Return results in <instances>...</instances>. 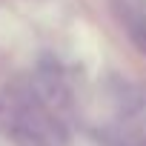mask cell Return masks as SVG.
<instances>
[{"label": "cell", "mask_w": 146, "mask_h": 146, "mask_svg": "<svg viewBox=\"0 0 146 146\" xmlns=\"http://www.w3.org/2000/svg\"><path fill=\"white\" fill-rule=\"evenodd\" d=\"M112 9L132 43L146 54V0H112Z\"/></svg>", "instance_id": "6da1fadb"}]
</instances>
